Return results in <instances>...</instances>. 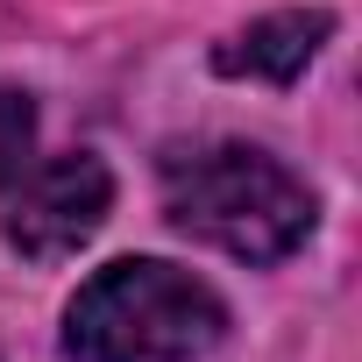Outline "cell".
<instances>
[{"mask_svg":"<svg viewBox=\"0 0 362 362\" xmlns=\"http://www.w3.org/2000/svg\"><path fill=\"white\" fill-rule=\"evenodd\" d=\"M228 334L221 298L177 263H107L64 313L71 362H199Z\"/></svg>","mask_w":362,"mask_h":362,"instance_id":"7a4b0ae2","label":"cell"},{"mask_svg":"<svg viewBox=\"0 0 362 362\" xmlns=\"http://www.w3.org/2000/svg\"><path fill=\"white\" fill-rule=\"evenodd\" d=\"M163 214H170V228H185L242 263H284L313 235L305 177L249 142L177 149L163 163Z\"/></svg>","mask_w":362,"mask_h":362,"instance_id":"6da1fadb","label":"cell"},{"mask_svg":"<svg viewBox=\"0 0 362 362\" xmlns=\"http://www.w3.org/2000/svg\"><path fill=\"white\" fill-rule=\"evenodd\" d=\"M327 29H334L327 8H284V15H263V22H249L242 36H228V43L214 50V64H221L228 78H270V86H284V78H298V71L320 57Z\"/></svg>","mask_w":362,"mask_h":362,"instance_id":"277c9868","label":"cell"},{"mask_svg":"<svg viewBox=\"0 0 362 362\" xmlns=\"http://www.w3.org/2000/svg\"><path fill=\"white\" fill-rule=\"evenodd\" d=\"M29 149H36V107H29V93L0 86V185H8V177H22Z\"/></svg>","mask_w":362,"mask_h":362,"instance_id":"5b68a950","label":"cell"},{"mask_svg":"<svg viewBox=\"0 0 362 362\" xmlns=\"http://www.w3.org/2000/svg\"><path fill=\"white\" fill-rule=\"evenodd\" d=\"M107 206H114V177L100 156H50L8 206V242L29 263H64L100 235Z\"/></svg>","mask_w":362,"mask_h":362,"instance_id":"3957f363","label":"cell"}]
</instances>
